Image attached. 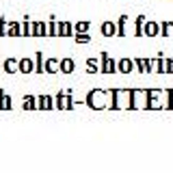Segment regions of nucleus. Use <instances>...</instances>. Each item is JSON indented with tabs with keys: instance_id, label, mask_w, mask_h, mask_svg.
I'll return each instance as SVG.
<instances>
[{
	"instance_id": "1",
	"label": "nucleus",
	"mask_w": 173,
	"mask_h": 173,
	"mask_svg": "<svg viewBox=\"0 0 173 173\" xmlns=\"http://www.w3.org/2000/svg\"><path fill=\"white\" fill-rule=\"evenodd\" d=\"M72 69H74V63H72L69 58H63V61H61V72H65V74H69Z\"/></svg>"
},
{
	"instance_id": "2",
	"label": "nucleus",
	"mask_w": 173,
	"mask_h": 173,
	"mask_svg": "<svg viewBox=\"0 0 173 173\" xmlns=\"http://www.w3.org/2000/svg\"><path fill=\"white\" fill-rule=\"evenodd\" d=\"M158 24H147V28H145V33L149 35V37H154V35H158Z\"/></svg>"
},
{
	"instance_id": "3",
	"label": "nucleus",
	"mask_w": 173,
	"mask_h": 173,
	"mask_svg": "<svg viewBox=\"0 0 173 173\" xmlns=\"http://www.w3.org/2000/svg\"><path fill=\"white\" fill-rule=\"evenodd\" d=\"M72 30H74V28H72V24H67V22H63V24H61V35H72Z\"/></svg>"
},
{
	"instance_id": "4",
	"label": "nucleus",
	"mask_w": 173,
	"mask_h": 173,
	"mask_svg": "<svg viewBox=\"0 0 173 173\" xmlns=\"http://www.w3.org/2000/svg\"><path fill=\"white\" fill-rule=\"evenodd\" d=\"M20 69H22L24 74H28V72L33 69V63H30V61H22V63H20Z\"/></svg>"
},
{
	"instance_id": "5",
	"label": "nucleus",
	"mask_w": 173,
	"mask_h": 173,
	"mask_svg": "<svg viewBox=\"0 0 173 173\" xmlns=\"http://www.w3.org/2000/svg\"><path fill=\"white\" fill-rule=\"evenodd\" d=\"M76 41L78 43H89L91 41V37H89L86 33H78V35H76Z\"/></svg>"
},
{
	"instance_id": "6",
	"label": "nucleus",
	"mask_w": 173,
	"mask_h": 173,
	"mask_svg": "<svg viewBox=\"0 0 173 173\" xmlns=\"http://www.w3.org/2000/svg\"><path fill=\"white\" fill-rule=\"evenodd\" d=\"M102 33H106V35H115V26H113V24H104V26H102Z\"/></svg>"
},
{
	"instance_id": "7",
	"label": "nucleus",
	"mask_w": 173,
	"mask_h": 173,
	"mask_svg": "<svg viewBox=\"0 0 173 173\" xmlns=\"http://www.w3.org/2000/svg\"><path fill=\"white\" fill-rule=\"evenodd\" d=\"M76 30H78V33H85V30H89V22H78V24H76Z\"/></svg>"
},
{
	"instance_id": "8",
	"label": "nucleus",
	"mask_w": 173,
	"mask_h": 173,
	"mask_svg": "<svg viewBox=\"0 0 173 173\" xmlns=\"http://www.w3.org/2000/svg\"><path fill=\"white\" fill-rule=\"evenodd\" d=\"M130 67H132V63H130V61H121V63H119V69H124V74H128Z\"/></svg>"
},
{
	"instance_id": "9",
	"label": "nucleus",
	"mask_w": 173,
	"mask_h": 173,
	"mask_svg": "<svg viewBox=\"0 0 173 173\" xmlns=\"http://www.w3.org/2000/svg\"><path fill=\"white\" fill-rule=\"evenodd\" d=\"M9 35H11V37H17V35H20V26H17V24H11V28H9Z\"/></svg>"
},
{
	"instance_id": "10",
	"label": "nucleus",
	"mask_w": 173,
	"mask_h": 173,
	"mask_svg": "<svg viewBox=\"0 0 173 173\" xmlns=\"http://www.w3.org/2000/svg\"><path fill=\"white\" fill-rule=\"evenodd\" d=\"M48 35H50V37L56 35V24H54V22H50V26H48Z\"/></svg>"
},
{
	"instance_id": "11",
	"label": "nucleus",
	"mask_w": 173,
	"mask_h": 173,
	"mask_svg": "<svg viewBox=\"0 0 173 173\" xmlns=\"http://www.w3.org/2000/svg\"><path fill=\"white\" fill-rule=\"evenodd\" d=\"M37 72H43V65H41V54H37Z\"/></svg>"
},
{
	"instance_id": "12",
	"label": "nucleus",
	"mask_w": 173,
	"mask_h": 173,
	"mask_svg": "<svg viewBox=\"0 0 173 173\" xmlns=\"http://www.w3.org/2000/svg\"><path fill=\"white\" fill-rule=\"evenodd\" d=\"M15 65H17L15 61H7V69H9V72H11V69H15Z\"/></svg>"
},
{
	"instance_id": "13",
	"label": "nucleus",
	"mask_w": 173,
	"mask_h": 173,
	"mask_svg": "<svg viewBox=\"0 0 173 173\" xmlns=\"http://www.w3.org/2000/svg\"><path fill=\"white\" fill-rule=\"evenodd\" d=\"M52 69H54V61H48L45 63V72H52Z\"/></svg>"
},
{
	"instance_id": "14",
	"label": "nucleus",
	"mask_w": 173,
	"mask_h": 173,
	"mask_svg": "<svg viewBox=\"0 0 173 173\" xmlns=\"http://www.w3.org/2000/svg\"><path fill=\"white\" fill-rule=\"evenodd\" d=\"M167 72H173V61H169V63H167Z\"/></svg>"
},
{
	"instance_id": "15",
	"label": "nucleus",
	"mask_w": 173,
	"mask_h": 173,
	"mask_svg": "<svg viewBox=\"0 0 173 173\" xmlns=\"http://www.w3.org/2000/svg\"><path fill=\"white\" fill-rule=\"evenodd\" d=\"M4 33V20H0V35Z\"/></svg>"
}]
</instances>
